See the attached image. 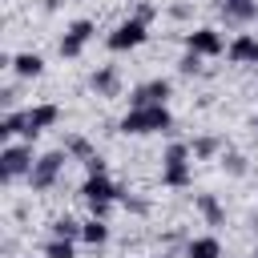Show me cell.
Instances as JSON below:
<instances>
[{"label":"cell","instance_id":"cell-1","mask_svg":"<svg viewBox=\"0 0 258 258\" xmlns=\"http://www.w3.org/2000/svg\"><path fill=\"white\" fill-rule=\"evenodd\" d=\"M173 117L165 105H149V109H129L121 117V133H169Z\"/></svg>","mask_w":258,"mask_h":258},{"label":"cell","instance_id":"cell-2","mask_svg":"<svg viewBox=\"0 0 258 258\" xmlns=\"http://www.w3.org/2000/svg\"><path fill=\"white\" fill-rule=\"evenodd\" d=\"M81 198L89 202L93 218H105V214L113 210V202L121 198V189L113 185V177H109V173H89V177H85V185H81Z\"/></svg>","mask_w":258,"mask_h":258},{"label":"cell","instance_id":"cell-3","mask_svg":"<svg viewBox=\"0 0 258 258\" xmlns=\"http://www.w3.org/2000/svg\"><path fill=\"white\" fill-rule=\"evenodd\" d=\"M161 181H165L169 189H185V185L194 181V173H189V145L173 141V145L165 149V157H161Z\"/></svg>","mask_w":258,"mask_h":258},{"label":"cell","instance_id":"cell-4","mask_svg":"<svg viewBox=\"0 0 258 258\" xmlns=\"http://www.w3.org/2000/svg\"><path fill=\"white\" fill-rule=\"evenodd\" d=\"M64 165H69V153H64V149H52V153L36 157V165H32V173H28L32 189H48V185L60 177V169H64Z\"/></svg>","mask_w":258,"mask_h":258},{"label":"cell","instance_id":"cell-5","mask_svg":"<svg viewBox=\"0 0 258 258\" xmlns=\"http://www.w3.org/2000/svg\"><path fill=\"white\" fill-rule=\"evenodd\" d=\"M32 149L28 145H4V153H0V177L4 181H12V177H20V173H32Z\"/></svg>","mask_w":258,"mask_h":258},{"label":"cell","instance_id":"cell-6","mask_svg":"<svg viewBox=\"0 0 258 258\" xmlns=\"http://www.w3.org/2000/svg\"><path fill=\"white\" fill-rule=\"evenodd\" d=\"M141 40H145V20H137V16L121 20V24L109 32V48H113V52H129V48H137Z\"/></svg>","mask_w":258,"mask_h":258},{"label":"cell","instance_id":"cell-7","mask_svg":"<svg viewBox=\"0 0 258 258\" xmlns=\"http://www.w3.org/2000/svg\"><path fill=\"white\" fill-rule=\"evenodd\" d=\"M185 52L218 56V52H226V40H222V32H218V28H194V32L185 36Z\"/></svg>","mask_w":258,"mask_h":258},{"label":"cell","instance_id":"cell-8","mask_svg":"<svg viewBox=\"0 0 258 258\" xmlns=\"http://www.w3.org/2000/svg\"><path fill=\"white\" fill-rule=\"evenodd\" d=\"M165 97H169V81H145V85H137L133 89V97H129V105L133 109H149V105H165Z\"/></svg>","mask_w":258,"mask_h":258},{"label":"cell","instance_id":"cell-9","mask_svg":"<svg viewBox=\"0 0 258 258\" xmlns=\"http://www.w3.org/2000/svg\"><path fill=\"white\" fill-rule=\"evenodd\" d=\"M93 36V20H77L64 36H60V56H81V48L89 44Z\"/></svg>","mask_w":258,"mask_h":258},{"label":"cell","instance_id":"cell-10","mask_svg":"<svg viewBox=\"0 0 258 258\" xmlns=\"http://www.w3.org/2000/svg\"><path fill=\"white\" fill-rule=\"evenodd\" d=\"M24 117H28V129H24V137H36L40 129L56 125L60 109H56V105H36V109H24Z\"/></svg>","mask_w":258,"mask_h":258},{"label":"cell","instance_id":"cell-11","mask_svg":"<svg viewBox=\"0 0 258 258\" xmlns=\"http://www.w3.org/2000/svg\"><path fill=\"white\" fill-rule=\"evenodd\" d=\"M226 52H230V60H234V64H254V56H258V40L242 32V36H234V40H230V48H226Z\"/></svg>","mask_w":258,"mask_h":258},{"label":"cell","instance_id":"cell-12","mask_svg":"<svg viewBox=\"0 0 258 258\" xmlns=\"http://www.w3.org/2000/svg\"><path fill=\"white\" fill-rule=\"evenodd\" d=\"M8 64L16 69V77H40V73H44V60H40V52H16Z\"/></svg>","mask_w":258,"mask_h":258},{"label":"cell","instance_id":"cell-13","mask_svg":"<svg viewBox=\"0 0 258 258\" xmlns=\"http://www.w3.org/2000/svg\"><path fill=\"white\" fill-rule=\"evenodd\" d=\"M185 258H222V242L218 238H189Z\"/></svg>","mask_w":258,"mask_h":258},{"label":"cell","instance_id":"cell-14","mask_svg":"<svg viewBox=\"0 0 258 258\" xmlns=\"http://www.w3.org/2000/svg\"><path fill=\"white\" fill-rule=\"evenodd\" d=\"M222 12H226V20H250V16H258V4L254 0H222Z\"/></svg>","mask_w":258,"mask_h":258},{"label":"cell","instance_id":"cell-15","mask_svg":"<svg viewBox=\"0 0 258 258\" xmlns=\"http://www.w3.org/2000/svg\"><path fill=\"white\" fill-rule=\"evenodd\" d=\"M93 89H97L101 97H113V93H117V69H113V64L97 69V73H93Z\"/></svg>","mask_w":258,"mask_h":258},{"label":"cell","instance_id":"cell-16","mask_svg":"<svg viewBox=\"0 0 258 258\" xmlns=\"http://www.w3.org/2000/svg\"><path fill=\"white\" fill-rule=\"evenodd\" d=\"M81 238H85L89 246H101V242H109V226H105V218H89V222L81 226Z\"/></svg>","mask_w":258,"mask_h":258},{"label":"cell","instance_id":"cell-17","mask_svg":"<svg viewBox=\"0 0 258 258\" xmlns=\"http://www.w3.org/2000/svg\"><path fill=\"white\" fill-rule=\"evenodd\" d=\"M198 210L206 214V222H210V226H222V222H226V214H222V206H218V198H214V194H198Z\"/></svg>","mask_w":258,"mask_h":258},{"label":"cell","instance_id":"cell-18","mask_svg":"<svg viewBox=\"0 0 258 258\" xmlns=\"http://www.w3.org/2000/svg\"><path fill=\"white\" fill-rule=\"evenodd\" d=\"M24 129H28V117H24V113H8V117L0 121V137H16V133L24 137Z\"/></svg>","mask_w":258,"mask_h":258},{"label":"cell","instance_id":"cell-19","mask_svg":"<svg viewBox=\"0 0 258 258\" xmlns=\"http://www.w3.org/2000/svg\"><path fill=\"white\" fill-rule=\"evenodd\" d=\"M44 258H77V250H73L69 238H52V242L44 246Z\"/></svg>","mask_w":258,"mask_h":258},{"label":"cell","instance_id":"cell-20","mask_svg":"<svg viewBox=\"0 0 258 258\" xmlns=\"http://www.w3.org/2000/svg\"><path fill=\"white\" fill-rule=\"evenodd\" d=\"M52 238H69V242H73V238H81V226H77L73 218H56V222H52Z\"/></svg>","mask_w":258,"mask_h":258},{"label":"cell","instance_id":"cell-21","mask_svg":"<svg viewBox=\"0 0 258 258\" xmlns=\"http://www.w3.org/2000/svg\"><path fill=\"white\" fill-rule=\"evenodd\" d=\"M64 153H77L81 161H89V157H93V149H89V141H85V137H69V141H64Z\"/></svg>","mask_w":258,"mask_h":258},{"label":"cell","instance_id":"cell-22","mask_svg":"<svg viewBox=\"0 0 258 258\" xmlns=\"http://www.w3.org/2000/svg\"><path fill=\"white\" fill-rule=\"evenodd\" d=\"M214 149H218V141H214V137H202V141H194V153H198V157H210Z\"/></svg>","mask_w":258,"mask_h":258},{"label":"cell","instance_id":"cell-23","mask_svg":"<svg viewBox=\"0 0 258 258\" xmlns=\"http://www.w3.org/2000/svg\"><path fill=\"white\" fill-rule=\"evenodd\" d=\"M198 64H202L198 52H185V56H181V73H198Z\"/></svg>","mask_w":258,"mask_h":258},{"label":"cell","instance_id":"cell-24","mask_svg":"<svg viewBox=\"0 0 258 258\" xmlns=\"http://www.w3.org/2000/svg\"><path fill=\"white\" fill-rule=\"evenodd\" d=\"M85 169H89V173H105V157H97V153H93V157L85 161Z\"/></svg>","mask_w":258,"mask_h":258},{"label":"cell","instance_id":"cell-25","mask_svg":"<svg viewBox=\"0 0 258 258\" xmlns=\"http://www.w3.org/2000/svg\"><path fill=\"white\" fill-rule=\"evenodd\" d=\"M254 64H258V56H254Z\"/></svg>","mask_w":258,"mask_h":258},{"label":"cell","instance_id":"cell-26","mask_svg":"<svg viewBox=\"0 0 258 258\" xmlns=\"http://www.w3.org/2000/svg\"><path fill=\"white\" fill-rule=\"evenodd\" d=\"M161 258H165V254H161Z\"/></svg>","mask_w":258,"mask_h":258}]
</instances>
